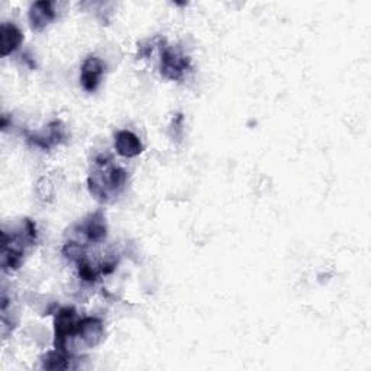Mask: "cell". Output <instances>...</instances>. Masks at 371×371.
Returning a JSON list of instances; mask_svg holds the SVG:
<instances>
[{
  "instance_id": "obj_5",
  "label": "cell",
  "mask_w": 371,
  "mask_h": 371,
  "mask_svg": "<svg viewBox=\"0 0 371 371\" xmlns=\"http://www.w3.org/2000/svg\"><path fill=\"white\" fill-rule=\"evenodd\" d=\"M105 335L103 322L97 317H84L77 322L73 338L79 339L84 348H93L102 342Z\"/></svg>"
},
{
  "instance_id": "obj_11",
  "label": "cell",
  "mask_w": 371,
  "mask_h": 371,
  "mask_svg": "<svg viewBox=\"0 0 371 371\" xmlns=\"http://www.w3.org/2000/svg\"><path fill=\"white\" fill-rule=\"evenodd\" d=\"M63 139H65V130L60 120H54L51 125L48 127V134L35 135L30 138V141H32L37 146L42 148V150H49L53 145L60 144Z\"/></svg>"
},
{
  "instance_id": "obj_4",
  "label": "cell",
  "mask_w": 371,
  "mask_h": 371,
  "mask_svg": "<svg viewBox=\"0 0 371 371\" xmlns=\"http://www.w3.org/2000/svg\"><path fill=\"white\" fill-rule=\"evenodd\" d=\"M77 322L79 320L76 317V310H74L73 308H65L58 312V315L56 316V322H54L56 325L54 345L57 350L68 353L67 344H68V339L73 338L74 332H76Z\"/></svg>"
},
{
  "instance_id": "obj_6",
  "label": "cell",
  "mask_w": 371,
  "mask_h": 371,
  "mask_svg": "<svg viewBox=\"0 0 371 371\" xmlns=\"http://www.w3.org/2000/svg\"><path fill=\"white\" fill-rule=\"evenodd\" d=\"M105 73V64L101 58L89 57L84 60L82 67V86L86 92H94L101 83V79Z\"/></svg>"
},
{
  "instance_id": "obj_9",
  "label": "cell",
  "mask_w": 371,
  "mask_h": 371,
  "mask_svg": "<svg viewBox=\"0 0 371 371\" xmlns=\"http://www.w3.org/2000/svg\"><path fill=\"white\" fill-rule=\"evenodd\" d=\"M115 148L119 156L125 158H134L139 156L144 146L139 138L131 131H119L115 137Z\"/></svg>"
},
{
  "instance_id": "obj_1",
  "label": "cell",
  "mask_w": 371,
  "mask_h": 371,
  "mask_svg": "<svg viewBox=\"0 0 371 371\" xmlns=\"http://www.w3.org/2000/svg\"><path fill=\"white\" fill-rule=\"evenodd\" d=\"M37 227L31 219H25L22 224L13 231L2 232V268L4 271H15L22 263L30 246L37 242Z\"/></svg>"
},
{
  "instance_id": "obj_8",
  "label": "cell",
  "mask_w": 371,
  "mask_h": 371,
  "mask_svg": "<svg viewBox=\"0 0 371 371\" xmlns=\"http://www.w3.org/2000/svg\"><path fill=\"white\" fill-rule=\"evenodd\" d=\"M82 234L89 242H102L106 238L108 227L103 213L99 210L92 213L82 225Z\"/></svg>"
},
{
  "instance_id": "obj_7",
  "label": "cell",
  "mask_w": 371,
  "mask_h": 371,
  "mask_svg": "<svg viewBox=\"0 0 371 371\" xmlns=\"http://www.w3.org/2000/svg\"><path fill=\"white\" fill-rule=\"evenodd\" d=\"M56 18V12L51 2L46 0H41V2H35L30 9V22L31 28L37 32H41L45 30L49 23H51Z\"/></svg>"
},
{
  "instance_id": "obj_13",
  "label": "cell",
  "mask_w": 371,
  "mask_h": 371,
  "mask_svg": "<svg viewBox=\"0 0 371 371\" xmlns=\"http://www.w3.org/2000/svg\"><path fill=\"white\" fill-rule=\"evenodd\" d=\"M37 189H38V194H39L41 199H44V201L51 199V196H53V186H51V183H49L46 179H41L38 182Z\"/></svg>"
},
{
  "instance_id": "obj_3",
  "label": "cell",
  "mask_w": 371,
  "mask_h": 371,
  "mask_svg": "<svg viewBox=\"0 0 371 371\" xmlns=\"http://www.w3.org/2000/svg\"><path fill=\"white\" fill-rule=\"evenodd\" d=\"M190 68V58L180 49L165 46L161 51V76L167 80H182Z\"/></svg>"
},
{
  "instance_id": "obj_10",
  "label": "cell",
  "mask_w": 371,
  "mask_h": 371,
  "mask_svg": "<svg viewBox=\"0 0 371 371\" xmlns=\"http://www.w3.org/2000/svg\"><path fill=\"white\" fill-rule=\"evenodd\" d=\"M23 35L19 28L13 23L5 22L0 27V54L2 57H8L13 51H16L18 46L22 44Z\"/></svg>"
},
{
  "instance_id": "obj_12",
  "label": "cell",
  "mask_w": 371,
  "mask_h": 371,
  "mask_svg": "<svg viewBox=\"0 0 371 371\" xmlns=\"http://www.w3.org/2000/svg\"><path fill=\"white\" fill-rule=\"evenodd\" d=\"M42 368H46V370H67V368H70V354L56 348V351L48 353L44 357Z\"/></svg>"
},
{
  "instance_id": "obj_2",
  "label": "cell",
  "mask_w": 371,
  "mask_h": 371,
  "mask_svg": "<svg viewBox=\"0 0 371 371\" xmlns=\"http://www.w3.org/2000/svg\"><path fill=\"white\" fill-rule=\"evenodd\" d=\"M128 172L122 167L111 164V158L99 157L96 168L89 176V190L97 201L108 202L112 194H118L125 187Z\"/></svg>"
}]
</instances>
